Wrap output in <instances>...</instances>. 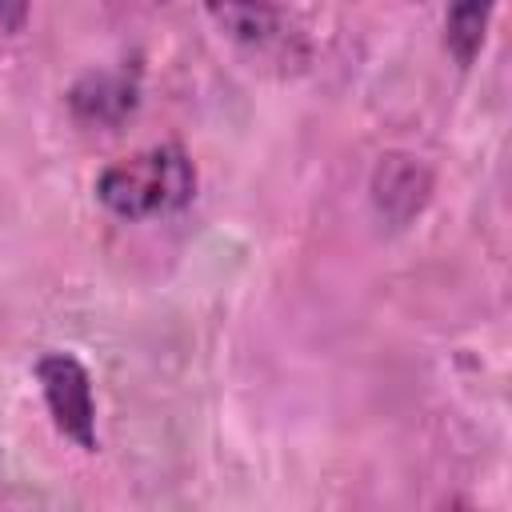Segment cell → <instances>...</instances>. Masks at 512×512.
Listing matches in <instances>:
<instances>
[{"label": "cell", "instance_id": "6da1fadb", "mask_svg": "<svg viewBox=\"0 0 512 512\" xmlns=\"http://www.w3.org/2000/svg\"><path fill=\"white\" fill-rule=\"evenodd\" d=\"M196 192V168L180 144H156L116 160L96 180V200L120 220H148L176 212Z\"/></svg>", "mask_w": 512, "mask_h": 512}, {"label": "cell", "instance_id": "5b68a950", "mask_svg": "<svg viewBox=\"0 0 512 512\" xmlns=\"http://www.w3.org/2000/svg\"><path fill=\"white\" fill-rule=\"evenodd\" d=\"M428 196H432V172L416 156H404V152L380 156L376 176H372V200H376V212L388 224L400 228L412 216H420Z\"/></svg>", "mask_w": 512, "mask_h": 512}, {"label": "cell", "instance_id": "277c9868", "mask_svg": "<svg viewBox=\"0 0 512 512\" xmlns=\"http://www.w3.org/2000/svg\"><path fill=\"white\" fill-rule=\"evenodd\" d=\"M140 104V84L124 68L116 72H84L68 88V108L88 128H120Z\"/></svg>", "mask_w": 512, "mask_h": 512}, {"label": "cell", "instance_id": "52a82bcc", "mask_svg": "<svg viewBox=\"0 0 512 512\" xmlns=\"http://www.w3.org/2000/svg\"><path fill=\"white\" fill-rule=\"evenodd\" d=\"M32 0H0V32H20L28 24Z\"/></svg>", "mask_w": 512, "mask_h": 512}, {"label": "cell", "instance_id": "7a4b0ae2", "mask_svg": "<svg viewBox=\"0 0 512 512\" xmlns=\"http://www.w3.org/2000/svg\"><path fill=\"white\" fill-rule=\"evenodd\" d=\"M220 36H228L252 64L276 72H300L308 64V40L276 0H204Z\"/></svg>", "mask_w": 512, "mask_h": 512}, {"label": "cell", "instance_id": "8992f818", "mask_svg": "<svg viewBox=\"0 0 512 512\" xmlns=\"http://www.w3.org/2000/svg\"><path fill=\"white\" fill-rule=\"evenodd\" d=\"M496 12V0H448L444 8V48L460 68H468L488 36V20Z\"/></svg>", "mask_w": 512, "mask_h": 512}, {"label": "cell", "instance_id": "3957f363", "mask_svg": "<svg viewBox=\"0 0 512 512\" xmlns=\"http://www.w3.org/2000/svg\"><path fill=\"white\" fill-rule=\"evenodd\" d=\"M36 380H40L44 404L52 412V424L72 444L92 452L96 448V400H92L88 368L68 352H44L36 360Z\"/></svg>", "mask_w": 512, "mask_h": 512}]
</instances>
